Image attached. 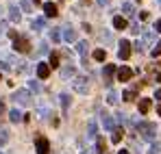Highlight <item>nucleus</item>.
Instances as JSON below:
<instances>
[{
	"mask_svg": "<svg viewBox=\"0 0 161 154\" xmlns=\"http://www.w3.org/2000/svg\"><path fill=\"white\" fill-rule=\"evenodd\" d=\"M137 130L142 132V137L146 141H155L157 139V126L153 122H137Z\"/></svg>",
	"mask_w": 161,
	"mask_h": 154,
	"instance_id": "f257e3e1",
	"label": "nucleus"
},
{
	"mask_svg": "<svg viewBox=\"0 0 161 154\" xmlns=\"http://www.w3.org/2000/svg\"><path fill=\"white\" fill-rule=\"evenodd\" d=\"M13 48L18 52H22V54H26V52H31V41L22 35H15L13 37Z\"/></svg>",
	"mask_w": 161,
	"mask_h": 154,
	"instance_id": "f03ea898",
	"label": "nucleus"
},
{
	"mask_svg": "<svg viewBox=\"0 0 161 154\" xmlns=\"http://www.w3.org/2000/svg\"><path fill=\"white\" fill-rule=\"evenodd\" d=\"M72 89H74L76 93H80V96H85V93H87V89H89L87 78H85V76H76L74 80H72Z\"/></svg>",
	"mask_w": 161,
	"mask_h": 154,
	"instance_id": "7ed1b4c3",
	"label": "nucleus"
},
{
	"mask_svg": "<svg viewBox=\"0 0 161 154\" xmlns=\"http://www.w3.org/2000/svg\"><path fill=\"white\" fill-rule=\"evenodd\" d=\"M11 100L15 104H22V106H26V104H31V93H28L26 89H18L13 96H11Z\"/></svg>",
	"mask_w": 161,
	"mask_h": 154,
	"instance_id": "20e7f679",
	"label": "nucleus"
},
{
	"mask_svg": "<svg viewBox=\"0 0 161 154\" xmlns=\"http://www.w3.org/2000/svg\"><path fill=\"white\" fill-rule=\"evenodd\" d=\"M35 148H37V154H50V143L46 137H37L35 139Z\"/></svg>",
	"mask_w": 161,
	"mask_h": 154,
	"instance_id": "39448f33",
	"label": "nucleus"
},
{
	"mask_svg": "<svg viewBox=\"0 0 161 154\" xmlns=\"http://www.w3.org/2000/svg\"><path fill=\"white\" fill-rule=\"evenodd\" d=\"M118 56H120L122 61H126V59L131 56V41H126V39H122V41H120V48H118Z\"/></svg>",
	"mask_w": 161,
	"mask_h": 154,
	"instance_id": "423d86ee",
	"label": "nucleus"
},
{
	"mask_svg": "<svg viewBox=\"0 0 161 154\" xmlns=\"http://www.w3.org/2000/svg\"><path fill=\"white\" fill-rule=\"evenodd\" d=\"M35 72H37V78L39 80H46V78L50 76V65L48 63H37V70Z\"/></svg>",
	"mask_w": 161,
	"mask_h": 154,
	"instance_id": "0eeeda50",
	"label": "nucleus"
},
{
	"mask_svg": "<svg viewBox=\"0 0 161 154\" xmlns=\"http://www.w3.org/2000/svg\"><path fill=\"white\" fill-rule=\"evenodd\" d=\"M131 76H133V70L131 67H120L118 70V80L126 82V80H131Z\"/></svg>",
	"mask_w": 161,
	"mask_h": 154,
	"instance_id": "6e6552de",
	"label": "nucleus"
},
{
	"mask_svg": "<svg viewBox=\"0 0 161 154\" xmlns=\"http://www.w3.org/2000/svg\"><path fill=\"white\" fill-rule=\"evenodd\" d=\"M87 46H89L87 41H79L76 44V52L83 56V65H87Z\"/></svg>",
	"mask_w": 161,
	"mask_h": 154,
	"instance_id": "1a4fd4ad",
	"label": "nucleus"
},
{
	"mask_svg": "<svg viewBox=\"0 0 161 154\" xmlns=\"http://www.w3.org/2000/svg\"><path fill=\"white\" fill-rule=\"evenodd\" d=\"M113 74H115V65H107V67H105V72H103V76H105V82H107V85H111Z\"/></svg>",
	"mask_w": 161,
	"mask_h": 154,
	"instance_id": "9d476101",
	"label": "nucleus"
},
{
	"mask_svg": "<svg viewBox=\"0 0 161 154\" xmlns=\"http://www.w3.org/2000/svg\"><path fill=\"white\" fill-rule=\"evenodd\" d=\"M44 11H46V18H57V4H53V2H46L44 4Z\"/></svg>",
	"mask_w": 161,
	"mask_h": 154,
	"instance_id": "9b49d317",
	"label": "nucleus"
},
{
	"mask_svg": "<svg viewBox=\"0 0 161 154\" xmlns=\"http://www.w3.org/2000/svg\"><path fill=\"white\" fill-rule=\"evenodd\" d=\"M150 106H153L150 98H142V100H139V113H142V115H146V113L150 111Z\"/></svg>",
	"mask_w": 161,
	"mask_h": 154,
	"instance_id": "f8f14e48",
	"label": "nucleus"
},
{
	"mask_svg": "<svg viewBox=\"0 0 161 154\" xmlns=\"http://www.w3.org/2000/svg\"><path fill=\"white\" fill-rule=\"evenodd\" d=\"M100 119H103V126L107 130H113L115 126H113V119H111V115L109 113H100Z\"/></svg>",
	"mask_w": 161,
	"mask_h": 154,
	"instance_id": "ddd939ff",
	"label": "nucleus"
},
{
	"mask_svg": "<svg viewBox=\"0 0 161 154\" xmlns=\"http://www.w3.org/2000/svg\"><path fill=\"white\" fill-rule=\"evenodd\" d=\"M9 119H11L13 124H18V122H22V119H24V113H22V111H18V109H13V111L9 113Z\"/></svg>",
	"mask_w": 161,
	"mask_h": 154,
	"instance_id": "4468645a",
	"label": "nucleus"
},
{
	"mask_svg": "<svg viewBox=\"0 0 161 154\" xmlns=\"http://www.w3.org/2000/svg\"><path fill=\"white\" fill-rule=\"evenodd\" d=\"M126 20H124V18H122V15H115V18H113V28H118V30H124V28H126Z\"/></svg>",
	"mask_w": 161,
	"mask_h": 154,
	"instance_id": "2eb2a0df",
	"label": "nucleus"
},
{
	"mask_svg": "<svg viewBox=\"0 0 161 154\" xmlns=\"http://www.w3.org/2000/svg\"><path fill=\"white\" fill-rule=\"evenodd\" d=\"M96 132H98V126H96V122H94V119H89V126H87V137H89V139H96V137H98Z\"/></svg>",
	"mask_w": 161,
	"mask_h": 154,
	"instance_id": "dca6fc26",
	"label": "nucleus"
},
{
	"mask_svg": "<svg viewBox=\"0 0 161 154\" xmlns=\"http://www.w3.org/2000/svg\"><path fill=\"white\" fill-rule=\"evenodd\" d=\"M96 152H98V154H105V152H107V143H105V139H103V137H96Z\"/></svg>",
	"mask_w": 161,
	"mask_h": 154,
	"instance_id": "f3484780",
	"label": "nucleus"
},
{
	"mask_svg": "<svg viewBox=\"0 0 161 154\" xmlns=\"http://www.w3.org/2000/svg\"><path fill=\"white\" fill-rule=\"evenodd\" d=\"M63 39L65 41H76V30L74 28H65L63 30Z\"/></svg>",
	"mask_w": 161,
	"mask_h": 154,
	"instance_id": "a211bd4d",
	"label": "nucleus"
},
{
	"mask_svg": "<svg viewBox=\"0 0 161 154\" xmlns=\"http://www.w3.org/2000/svg\"><path fill=\"white\" fill-rule=\"evenodd\" d=\"M59 100H61V109H63V113H68V109H70V96H68V93H61Z\"/></svg>",
	"mask_w": 161,
	"mask_h": 154,
	"instance_id": "6ab92c4d",
	"label": "nucleus"
},
{
	"mask_svg": "<svg viewBox=\"0 0 161 154\" xmlns=\"http://www.w3.org/2000/svg\"><path fill=\"white\" fill-rule=\"evenodd\" d=\"M9 20H11V22H15V24L20 22V13H18V7H15V4L9 9Z\"/></svg>",
	"mask_w": 161,
	"mask_h": 154,
	"instance_id": "aec40b11",
	"label": "nucleus"
},
{
	"mask_svg": "<svg viewBox=\"0 0 161 154\" xmlns=\"http://www.w3.org/2000/svg\"><path fill=\"white\" fill-rule=\"evenodd\" d=\"M122 11H124V15H129V18L135 15V7L131 4V2H124V4H122Z\"/></svg>",
	"mask_w": 161,
	"mask_h": 154,
	"instance_id": "412c9836",
	"label": "nucleus"
},
{
	"mask_svg": "<svg viewBox=\"0 0 161 154\" xmlns=\"http://www.w3.org/2000/svg\"><path fill=\"white\" fill-rule=\"evenodd\" d=\"M122 137H124V130H122V128H113V137H111V141H113V143H120V141H122Z\"/></svg>",
	"mask_w": 161,
	"mask_h": 154,
	"instance_id": "4be33fe9",
	"label": "nucleus"
},
{
	"mask_svg": "<svg viewBox=\"0 0 161 154\" xmlns=\"http://www.w3.org/2000/svg\"><path fill=\"white\" fill-rule=\"evenodd\" d=\"M44 26H46V20L44 18H35L33 20V30H42Z\"/></svg>",
	"mask_w": 161,
	"mask_h": 154,
	"instance_id": "5701e85b",
	"label": "nucleus"
},
{
	"mask_svg": "<svg viewBox=\"0 0 161 154\" xmlns=\"http://www.w3.org/2000/svg\"><path fill=\"white\" fill-rule=\"evenodd\" d=\"M61 76H63V78L74 76V67H72V65H65V67H61Z\"/></svg>",
	"mask_w": 161,
	"mask_h": 154,
	"instance_id": "b1692460",
	"label": "nucleus"
},
{
	"mask_svg": "<svg viewBox=\"0 0 161 154\" xmlns=\"http://www.w3.org/2000/svg\"><path fill=\"white\" fill-rule=\"evenodd\" d=\"M118 100H120V98H118V93H115L113 89H109V93H107V102H109V104H118Z\"/></svg>",
	"mask_w": 161,
	"mask_h": 154,
	"instance_id": "393cba45",
	"label": "nucleus"
},
{
	"mask_svg": "<svg viewBox=\"0 0 161 154\" xmlns=\"http://www.w3.org/2000/svg\"><path fill=\"white\" fill-rule=\"evenodd\" d=\"M94 59H96V61H105V59H107V52L105 50H94Z\"/></svg>",
	"mask_w": 161,
	"mask_h": 154,
	"instance_id": "a878e982",
	"label": "nucleus"
},
{
	"mask_svg": "<svg viewBox=\"0 0 161 154\" xmlns=\"http://www.w3.org/2000/svg\"><path fill=\"white\" fill-rule=\"evenodd\" d=\"M144 41H146V44H153V41H155V33H153V30H146V33H144Z\"/></svg>",
	"mask_w": 161,
	"mask_h": 154,
	"instance_id": "bb28decb",
	"label": "nucleus"
},
{
	"mask_svg": "<svg viewBox=\"0 0 161 154\" xmlns=\"http://www.w3.org/2000/svg\"><path fill=\"white\" fill-rule=\"evenodd\" d=\"M48 65H50V67H59V54H57V52L50 54V63H48Z\"/></svg>",
	"mask_w": 161,
	"mask_h": 154,
	"instance_id": "cd10ccee",
	"label": "nucleus"
},
{
	"mask_svg": "<svg viewBox=\"0 0 161 154\" xmlns=\"http://www.w3.org/2000/svg\"><path fill=\"white\" fill-rule=\"evenodd\" d=\"M122 98H124L126 102H131V100H135V91H131V89H126V91L122 93Z\"/></svg>",
	"mask_w": 161,
	"mask_h": 154,
	"instance_id": "c85d7f7f",
	"label": "nucleus"
},
{
	"mask_svg": "<svg viewBox=\"0 0 161 154\" xmlns=\"http://www.w3.org/2000/svg\"><path fill=\"white\" fill-rule=\"evenodd\" d=\"M50 39H53L54 44L61 39V33H59V28H53V30H50Z\"/></svg>",
	"mask_w": 161,
	"mask_h": 154,
	"instance_id": "c756f323",
	"label": "nucleus"
},
{
	"mask_svg": "<svg viewBox=\"0 0 161 154\" xmlns=\"http://www.w3.org/2000/svg\"><path fill=\"white\" fill-rule=\"evenodd\" d=\"M48 113H50V111H48L46 106H39V111H37V115H39L42 119H46V117H48Z\"/></svg>",
	"mask_w": 161,
	"mask_h": 154,
	"instance_id": "7c9ffc66",
	"label": "nucleus"
},
{
	"mask_svg": "<svg viewBox=\"0 0 161 154\" xmlns=\"http://www.w3.org/2000/svg\"><path fill=\"white\" fill-rule=\"evenodd\" d=\"M7 141H9V132L7 130H0V146H4Z\"/></svg>",
	"mask_w": 161,
	"mask_h": 154,
	"instance_id": "2f4dec72",
	"label": "nucleus"
},
{
	"mask_svg": "<svg viewBox=\"0 0 161 154\" xmlns=\"http://www.w3.org/2000/svg\"><path fill=\"white\" fill-rule=\"evenodd\" d=\"M148 154H161V146H159V143H153L150 150H148Z\"/></svg>",
	"mask_w": 161,
	"mask_h": 154,
	"instance_id": "473e14b6",
	"label": "nucleus"
},
{
	"mask_svg": "<svg viewBox=\"0 0 161 154\" xmlns=\"http://www.w3.org/2000/svg\"><path fill=\"white\" fill-rule=\"evenodd\" d=\"M31 91H35V93H39V91H42V87H39V82H37V80H31Z\"/></svg>",
	"mask_w": 161,
	"mask_h": 154,
	"instance_id": "72a5a7b5",
	"label": "nucleus"
},
{
	"mask_svg": "<svg viewBox=\"0 0 161 154\" xmlns=\"http://www.w3.org/2000/svg\"><path fill=\"white\" fill-rule=\"evenodd\" d=\"M153 56H155V59H157V56H161V41L157 44V48L153 50Z\"/></svg>",
	"mask_w": 161,
	"mask_h": 154,
	"instance_id": "f704fd0d",
	"label": "nucleus"
},
{
	"mask_svg": "<svg viewBox=\"0 0 161 154\" xmlns=\"http://www.w3.org/2000/svg\"><path fill=\"white\" fill-rule=\"evenodd\" d=\"M20 4H22V9H24V11H31V2H28V0H22Z\"/></svg>",
	"mask_w": 161,
	"mask_h": 154,
	"instance_id": "c9c22d12",
	"label": "nucleus"
},
{
	"mask_svg": "<svg viewBox=\"0 0 161 154\" xmlns=\"http://www.w3.org/2000/svg\"><path fill=\"white\" fill-rule=\"evenodd\" d=\"M39 54H46V52H48V46H46V44H39Z\"/></svg>",
	"mask_w": 161,
	"mask_h": 154,
	"instance_id": "e433bc0d",
	"label": "nucleus"
},
{
	"mask_svg": "<svg viewBox=\"0 0 161 154\" xmlns=\"http://www.w3.org/2000/svg\"><path fill=\"white\" fill-rule=\"evenodd\" d=\"M100 37H103V39H105V41H111V35H109V33H103V35H100Z\"/></svg>",
	"mask_w": 161,
	"mask_h": 154,
	"instance_id": "4c0bfd02",
	"label": "nucleus"
},
{
	"mask_svg": "<svg viewBox=\"0 0 161 154\" xmlns=\"http://www.w3.org/2000/svg\"><path fill=\"white\" fill-rule=\"evenodd\" d=\"M131 30H133L135 35H137V33H139V26H137V24H131Z\"/></svg>",
	"mask_w": 161,
	"mask_h": 154,
	"instance_id": "58836bf2",
	"label": "nucleus"
},
{
	"mask_svg": "<svg viewBox=\"0 0 161 154\" xmlns=\"http://www.w3.org/2000/svg\"><path fill=\"white\" fill-rule=\"evenodd\" d=\"M155 30H157V33H161V20H157V24H155Z\"/></svg>",
	"mask_w": 161,
	"mask_h": 154,
	"instance_id": "ea45409f",
	"label": "nucleus"
},
{
	"mask_svg": "<svg viewBox=\"0 0 161 154\" xmlns=\"http://www.w3.org/2000/svg\"><path fill=\"white\" fill-rule=\"evenodd\" d=\"M98 4H100V7H107V4H109V0H98Z\"/></svg>",
	"mask_w": 161,
	"mask_h": 154,
	"instance_id": "a19ab883",
	"label": "nucleus"
},
{
	"mask_svg": "<svg viewBox=\"0 0 161 154\" xmlns=\"http://www.w3.org/2000/svg\"><path fill=\"white\" fill-rule=\"evenodd\" d=\"M4 28H7V24H4V22H0V35L4 33Z\"/></svg>",
	"mask_w": 161,
	"mask_h": 154,
	"instance_id": "79ce46f5",
	"label": "nucleus"
},
{
	"mask_svg": "<svg viewBox=\"0 0 161 154\" xmlns=\"http://www.w3.org/2000/svg\"><path fill=\"white\" fill-rule=\"evenodd\" d=\"M155 80H157V82H161V72H157V74H155Z\"/></svg>",
	"mask_w": 161,
	"mask_h": 154,
	"instance_id": "37998d69",
	"label": "nucleus"
},
{
	"mask_svg": "<svg viewBox=\"0 0 161 154\" xmlns=\"http://www.w3.org/2000/svg\"><path fill=\"white\" fill-rule=\"evenodd\" d=\"M2 115H4V104L0 102V117H2Z\"/></svg>",
	"mask_w": 161,
	"mask_h": 154,
	"instance_id": "c03bdc74",
	"label": "nucleus"
},
{
	"mask_svg": "<svg viewBox=\"0 0 161 154\" xmlns=\"http://www.w3.org/2000/svg\"><path fill=\"white\" fill-rule=\"evenodd\" d=\"M155 98H157V100H161V89H157V93H155Z\"/></svg>",
	"mask_w": 161,
	"mask_h": 154,
	"instance_id": "a18cd8bd",
	"label": "nucleus"
},
{
	"mask_svg": "<svg viewBox=\"0 0 161 154\" xmlns=\"http://www.w3.org/2000/svg\"><path fill=\"white\" fill-rule=\"evenodd\" d=\"M118 154H129V150H120V152H118Z\"/></svg>",
	"mask_w": 161,
	"mask_h": 154,
	"instance_id": "49530a36",
	"label": "nucleus"
},
{
	"mask_svg": "<svg viewBox=\"0 0 161 154\" xmlns=\"http://www.w3.org/2000/svg\"><path fill=\"white\" fill-rule=\"evenodd\" d=\"M33 2H35V4H42V0H33Z\"/></svg>",
	"mask_w": 161,
	"mask_h": 154,
	"instance_id": "de8ad7c7",
	"label": "nucleus"
},
{
	"mask_svg": "<svg viewBox=\"0 0 161 154\" xmlns=\"http://www.w3.org/2000/svg\"><path fill=\"white\" fill-rule=\"evenodd\" d=\"M157 113H159V115H161V106H157Z\"/></svg>",
	"mask_w": 161,
	"mask_h": 154,
	"instance_id": "09e8293b",
	"label": "nucleus"
},
{
	"mask_svg": "<svg viewBox=\"0 0 161 154\" xmlns=\"http://www.w3.org/2000/svg\"><path fill=\"white\" fill-rule=\"evenodd\" d=\"M157 2H159V7H161V0H157Z\"/></svg>",
	"mask_w": 161,
	"mask_h": 154,
	"instance_id": "8fccbe9b",
	"label": "nucleus"
}]
</instances>
